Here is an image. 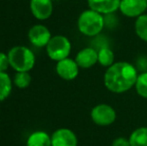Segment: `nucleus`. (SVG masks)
Returning a JSON list of instances; mask_svg holds the SVG:
<instances>
[{"label": "nucleus", "mask_w": 147, "mask_h": 146, "mask_svg": "<svg viewBox=\"0 0 147 146\" xmlns=\"http://www.w3.org/2000/svg\"><path fill=\"white\" fill-rule=\"evenodd\" d=\"M121 0H87L89 9L102 15H107L119 10Z\"/></svg>", "instance_id": "f8f14e48"}, {"label": "nucleus", "mask_w": 147, "mask_h": 146, "mask_svg": "<svg viewBox=\"0 0 147 146\" xmlns=\"http://www.w3.org/2000/svg\"><path fill=\"white\" fill-rule=\"evenodd\" d=\"M130 146H147V127L136 128L129 136Z\"/></svg>", "instance_id": "2eb2a0df"}, {"label": "nucleus", "mask_w": 147, "mask_h": 146, "mask_svg": "<svg viewBox=\"0 0 147 146\" xmlns=\"http://www.w3.org/2000/svg\"><path fill=\"white\" fill-rule=\"evenodd\" d=\"M114 52L110 47H104L98 51V63L103 67H110L114 64Z\"/></svg>", "instance_id": "dca6fc26"}, {"label": "nucleus", "mask_w": 147, "mask_h": 146, "mask_svg": "<svg viewBox=\"0 0 147 146\" xmlns=\"http://www.w3.org/2000/svg\"><path fill=\"white\" fill-rule=\"evenodd\" d=\"M114 13H111V14H107V15H104V22H105V26L109 27H113L114 25L117 24V18L116 16H113Z\"/></svg>", "instance_id": "412c9836"}, {"label": "nucleus", "mask_w": 147, "mask_h": 146, "mask_svg": "<svg viewBox=\"0 0 147 146\" xmlns=\"http://www.w3.org/2000/svg\"><path fill=\"white\" fill-rule=\"evenodd\" d=\"M79 69L80 68L76 63L75 59H71L69 57L58 61L55 67V70L59 77L66 81H71L75 79L78 76Z\"/></svg>", "instance_id": "0eeeda50"}, {"label": "nucleus", "mask_w": 147, "mask_h": 146, "mask_svg": "<svg viewBox=\"0 0 147 146\" xmlns=\"http://www.w3.org/2000/svg\"><path fill=\"white\" fill-rule=\"evenodd\" d=\"M75 61L79 68H91L98 62V51L92 47H85L76 54Z\"/></svg>", "instance_id": "9b49d317"}, {"label": "nucleus", "mask_w": 147, "mask_h": 146, "mask_svg": "<svg viewBox=\"0 0 147 146\" xmlns=\"http://www.w3.org/2000/svg\"><path fill=\"white\" fill-rule=\"evenodd\" d=\"M52 146H77L76 134L69 128H59L51 134Z\"/></svg>", "instance_id": "1a4fd4ad"}, {"label": "nucleus", "mask_w": 147, "mask_h": 146, "mask_svg": "<svg viewBox=\"0 0 147 146\" xmlns=\"http://www.w3.org/2000/svg\"><path fill=\"white\" fill-rule=\"evenodd\" d=\"M26 146H52L51 135L43 130L34 131L28 136Z\"/></svg>", "instance_id": "ddd939ff"}, {"label": "nucleus", "mask_w": 147, "mask_h": 146, "mask_svg": "<svg viewBox=\"0 0 147 146\" xmlns=\"http://www.w3.org/2000/svg\"><path fill=\"white\" fill-rule=\"evenodd\" d=\"M12 80H13V84L17 88L25 89L30 85L32 77L29 72H16Z\"/></svg>", "instance_id": "a211bd4d"}, {"label": "nucleus", "mask_w": 147, "mask_h": 146, "mask_svg": "<svg viewBox=\"0 0 147 146\" xmlns=\"http://www.w3.org/2000/svg\"><path fill=\"white\" fill-rule=\"evenodd\" d=\"M135 90L137 94L142 98L147 99V72L138 74L137 80L135 83Z\"/></svg>", "instance_id": "6ab92c4d"}, {"label": "nucleus", "mask_w": 147, "mask_h": 146, "mask_svg": "<svg viewBox=\"0 0 147 146\" xmlns=\"http://www.w3.org/2000/svg\"><path fill=\"white\" fill-rule=\"evenodd\" d=\"M92 121L99 126H109L116 120V111L109 104H97L90 112Z\"/></svg>", "instance_id": "39448f33"}, {"label": "nucleus", "mask_w": 147, "mask_h": 146, "mask_svg": "<svg viewBox=\"0 0 147 146\" xmlns=\"http://www.w3.org/2000/svg\"><path fill=\"white\" fill-rule=\"evenodd\" d=\"M145 1H146V2H147V0H145Z\"/></svg>", "instance_id": "b1692460"}, {"label": "nucleus", "mask_w": 147, "mask_h": 146, "mask_svg": "<svg viewBox=\"0 0 147 146\" xmlns=\"http://www.w3.org/2000/svg\"><path fill=\"white\" fill-rule=\"evenodd\" d=\"M138 70L126 61H118L106 69L103 77L104 85L110 92L120 94L135 86Z\"/></svg>", "instance_id": "f257e3e1"}, {"label": "nucleus", "mask_w": 147, "mask_h": 146, "mask_svg": "<svg viewBox=\"0 0 147 146\" xmlns=\"http://www.w3.org/2000/svg\"><path fill=\"white\" fill-rule=\"evenodd\" d=\"M136 64H137V66L136 67V69L137 70H139L140 72H147V59L146 57H141V58H139L137 60V62H136Z\"/></svg>", "instance_id": "4be33fe9"}, {"label": "nucleus", "mask_w": 147, "mask_h": 146, "mask_svg": "<svg viewBox=\"0 0 147 146\" xmlns=\"http://www.w3.org/2000/svg\"><path fill=\"white\" fill-rule=\"evenodd\" d=\"M10 67L9 58L8 54L4 52H0V72H6L8 68Z\"/></svg>", "instance_id": "aec40b11"}, {"label": "nucleus", "mask_w": 147, "mask_h": 146, "mask_svg": "<svg viewBox=\"0 0 147 146\" xmlns=\"http://www.w3.org/2000/svg\"><path fill=\"white\" fill-rule=\"evenodd\" d=\"M111 146H130L129 139L124 138V137H117L112 141Z\"/></svg>", "instance_id": "5701e85b"}, {"label": "nucleus", "mask_w": 147, "mask_h": 146, "mask_svg": "<svg viewBox=\"0 0 147 146\" xmlns=\"http://www.w3.org/2000/svg\"><path fill=\"white\" fill-rule=\"evenodd\" d=\"M32 15L38 20H46L53 13L52 0H30Z\"/></svg>", "instance_id": "9d476101"}, {"label": "nucleus", "mask_w": 147, "mask_h": 146, "mask_svg": "<svg viewBox=\"0 0 147 146\" xmlns=\"http://www.w3.org/2000/svg\"><path fill=\"white\" fill-rule=\"evenodd\" d=\"M10 67L16 72H30L35 65V55L27 46L16 45L8 51Z\"/></svg>", "instance_id": "f03ea898"}, {"label": "nucleus", "mask_w": 147, "mask_h": 146, "mask_svg": "<svg viewBox=\"0 0 147 146\" xmlns=\"http://www.w3.org/2000/svg\"><path fill=\"white\" fill-rule=\"evenodd\" d=\"M147 2L145 0H121L119 10L126 17H139L145 13Z\"/></svg>", "instance_id": "6e6552de"}, {"label": "nucleus", "mask_w": 147, "mask_h": 146, "mask_svg": "<svg viewBox=\"0 0 147 146\" xmlns=\"http://www.w3.org/2000/svg\"><path fill=\"white\" fill-rule=\"evenodd\" d=\"M46 52L51 60L58 62L69 57L71 52V42L64 35L52 36L46 45Z\"/></svg>", "instance_id": "20e7f679"}, {"label": "nucleus", "mask_w": 147, "mask_h": 146, "mask_svg": "<svg viewBox=\"0 0 147 146\" xmlns=\"http://www.w3.org/2000/svg\"><path fill=\"white\" fill-rule=\"evenodd\" d=\"M77 27L80 33L87 37L99 35L105 27L104 15L94 10H85L78 17Z\"/></svg>", "instance_id": "7ed1b4c3"}, {"label": "nucleus", "mask_w": 147, "mask_h": 146, "mask_svg": "<svg viewBox=\"0 0 147 146\" xmlns=\"http://www.w3.org/2000/svg\"><path fill=\"white\" fill-rule=\"evenodd\" d=\"M134 30H135L136 35L141 40L147 42V13L142 14L136 18Z\"/></svg>", "instance_id": "f3484780"}, {"label": "nucleus", "mask_w": 147, "mask_h": 146, "mask_svg": "<svg viewBox=\"0 0 147 146\" xmlns=\"http://www.w3.org/2000/svg\"><path fill=\"white\" fill-rule=\"evenodd\" d=\"M13 88V80L6 72H0V102L9 97Z\"/></svg>", "instance_id": "4468645a"}, {"label": "nucleus", "mask_w": 147, "mask_h": 146, "mask_svg": "<svg viewBox=\"0 0 147 146\" xmlns=\"http://www.w3.org/2000/svg\"><path fill=\"white\" fill-rule=\"evenodd\" d=\"M52 35L50 30L43 24H35L28 31V39L31 44L38 48L46 47Z\"/></svg>", "instance_id": "423d86ee"}]
</instances>
